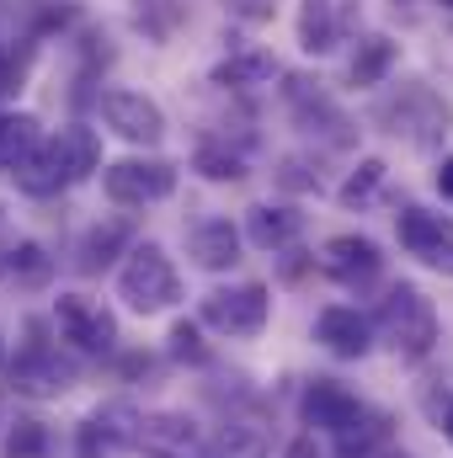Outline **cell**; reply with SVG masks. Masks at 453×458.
<instances>
[{
    "label": "cell",
    "instance_id": "9c48e42d",
    "mask_svg": "<svg viewBox=\"0 0 453 458\" xmlns=\"http://www.w3.org/2000/svg\"><path fill=\"white\" fill-rule=\"evenodd\" d=\"M11 384H16L21 394L48 400V394H64V389L75 384V362H70V357H59L54 346H32V352H21V357H16Z\"/></svg>",
    "mask_w": 453,
    "mask_h": 458
},
{
    "label": "cell",
    "instance_id": "1f68e13d",
    "mask_svg": "<svg viewBox=\"0 0 453 458\" xmlns=\"http://www.w3.org/2000/svg\"><path fill=\"white\" fill-rule=\"evenodd\" d=\"M283 458H321L315 454V437H299V443H288V454Z\"/></svg>",
    "mask_w": 453,
    "mask_h": 458
},
{
    "label": "cell",
    "instance_id": "52a82bcc",
    "mask_svg": "<svg viewBox=\"0 0 453 458\" xmlns=\"http://www.w3.org/2000/svg\"><path fill=\"white\" fill-rule=\"evenodd\" d=\"M400 245L416 256V261H427V267H438V272H453V225L443 214H427V208H406L400 219Z\"/></svg>",
    "mask_w": 453,
    "mask_h": 458
},
{
    "label": "cell",
    "instance_id": "d6986e66",
    "mask_svg": "<svg viewBox=\"0 0 453 458\" xmlns=\"http://www.w3.org/2000/svg\"><path fill=\"white\" fill-rule=\"evenodd\" d=\"M11 176H16V187H21L27 198H54V192H64V187H70V176L59 171V160L48 155V144H43L38 155H27Z\"/></svg>",
    "mask_w": 453,
    "mask_h": 458
},
{
    "label": "cell",
    "instance_id": "f1b7e54d",
    "mask_svg": "<svg viewBox=\"0 0 453 458\" xmlns=\"http://www.w3.org/2000/svg\"><path fill=\"white\" fill-rule=\"evenodd\" d=\"M171 352H176V357H192V362H203V357H209V352L198 346V326H187V320L171 331Z\"/></svg>",
    "mask_w": 453,
    "mask_h": 458
},
{
    "label": "cell",
    "instance_id": "4316f807",
    "mask_svg": "<svg viewBox=\"0 0 453 458\" xmlns=\"http://www.w3.org/2000/svg\"><path fill=\"white\" fill-rule=\"evenodd\" d=\"M192 165H198L209 182H240V176H245V160L229 155V149H214V144H203V149L192 155Z\"/></svg>",
    "mask_w": 453,
    "mask_h": 458
},
{
    "label": "cell",
    "instance_id": "5bb4252c",
    "mask_svg": "<svg viewBox=\"0 0 453 458\" xmlns=\"http://www.w3.org/2000/svg\"><path fill=\"white\" fill-rule=\"evenodd\" d=\"M48 155L59 160V171H64V176H70V187H75V182H86V176L102 165V139H97L91 128L70 123V128H59V133L48 139Z\"/></svg>",
    "mask_w": 453,
    "mask_h": 458
},
{
    "label": "cell",
    "instance_id": "cb8c5ba5",
    "mask_svg": "<svg viewBox=\"0 0 453 458\" xmlns=\"http://www.w3.org/2000/svg\"><path fill=\"white\" fill-rule=\"evenodd\" d=\"M389 437V421L384 416H363L357 427H346L337 443H341V458H373V448Z\"/></svg>",
    "mask_w": 453,
    "mask_h": 458
},
{
    "label": "cell",
    "instance_id": "d6a6232c",
    "mask_svg": "<svg viewBox=\"0 0 453 458\" xmlns=\"http://www.w3.org/2000/svg\"><path fill=\"white\" fill-rule=\"evenodd\" d=\"M443 437H449V443H453V405H449V411H443Z\"/></svg>",
    "mask_w": 453,
    "mask_h": 458
},
{
    "label": "cell",
    "instance_id": "8992f818",
    "mask_svg": "<svg viewBox=\"0 0 453 458\" xmlns=\"http://www.w3.org/2000/svg\"><path fill=\"white\" fill-rule=\"evenodd\" d=\"M299 416H304V427L341 437V432H346V427H357L368 411H363V400H357L346 384H337V378H315V384H304Z\"/></svg>",
    "mask_w": 453,
    "mask_h": 458
},
{
    "label": "cell",
    "instance_id": "4fadbf2b",
    "mask_svg": "<svg viewBox=\"0 0 453 458\" xmlns=\"http://www.w3.org/2000/svg\"><path fill=\"white\" fill-rule=\"evenodd\" d=\"M379 245L368 240V234H331L326 245H321V267L337 277V283H368L373 272H379Z\"/></svg>",
    "mask_w": 453,
    "mask_h": 458
},
{
    "label": "cell",
    "instance_id": "5b68a950",
    "mask_svg": "<svg viewBox=\"0 0 453 458\" xmlns=\"http://www.w3.org/2000/svg\"><path fill=\"white\" fill-rule=\"evenodd\" d=\"M54 326L59 336L81 352H113L117 346V320L102 299H86V293H59L54 299Z\"/></svg>",
    "mask_w": 453,
    "mask_h": 458
},
{
    "label": "cell",
    "instance_id": "e575fe53",
    "mask_svg": "<svg viewBox=\"0 0 453 458\" xmlns=\"http://www.w3.org/2000/svg\"><path fill=\"white\" fill-rule=\"evenodd\" d=\"M438 5H449V11H453V0H438Z\"/></svg>",
    "mask_w": 453,
    "mask_h": 458
},
{
    "label": "cell",
    "instance_id": "ba28073f",
    "mask_svg": "<svg viewBox=\"0 0 453 458\" xmlns=\"http://www.w3.org/2000/svg\"><path fill=\"white\" fill-rule=\"evenodd\" d=\"M102 117H107V128L123 133L128 144H155V139L166 133L160 102H150L144 91H107V97H102Z\"/></svg>",
    "mask_w": 453,
    "mask_h": 458
},
{
    "label": "cell",
    "instance_id": "7c38bea8",
    "mask_svg": "<svg viewBox=\"0 0 453 458\" xmlns=\"http://www.w3.org/2000/svg\"><path fill=\"white\" fill-rule=\"evenodd\" d=\"M315 342L326 346L331 357H368V352H373V326H368L357 310L331 304V310L315 315Z\"/></svg>",
    "mask_w": 453,
    "mask_h": 458
},
{
    "label": "cell",
    "instance_id": "7a4b0ae2",
    "mask_svg": "<svg viewBox=\"0 0 453 458\" xmlns=\"http://www.w3.org/2000/svg\"><path fill=\"white\" fill-rule=\"evenodd\" d=\"M117 293L128 299V310H139V315H160V310H171L176 299H182V283H176V267H171V256L160 250V245H133L128 250V261H123V272H117Z\"/></svg>",
    "mask_w": 453,
    "mask_h": 458
},
{
    "label": "cell",
    "instance_id": "603a6c76",
    "mask_svg": "<svg viewBox=\"0 0 453 458\" xmlns=\"http://www.w3.org/2000/svg\"><path fill=\"white\" fill-rule=\"evenodd\" d=\"M389 64H395V43L389 38H368L357 48V59H352V86H379L389 75Z\"/></svg>",
    "mask_w": 453,
    "mask_h": 458
},
{
    "label": "cell",
    "instance_id": "44dd1931",
    "mask_svg": "<svg viewBox=\"0 0 453 458\" xmlns=\"http://www.w3.org/2000/svg\"><path fill=\"white\" fill-rule=\"evenodd\" d=\"M299 43H304V54H331L337 48V5L331 0H304L299 5Z\"/></svg>",
    "mask_w": 453,
    "mask_h": 458
},
{
    "label": "cell",
    "instance_id": "4dcf8cb0",
    "mask_svg": "<svg viewBox=\"0 0 453 458\" xmlns=\"http://www.w3.org/2000/svg\"><path fill=\"white\" fill-rule=\"evenodd\" d=\"M438 192H443V198L453 203V155L443 160V165H438Z\"/></svg>",
    "mask_w": 453,
    "mask_h": 458
},
{
    "label": "cell",
    "instance_id": "836d02e7",
    "mask_svg": "<svg viewBox=\"0 0 453 458\" xmlns=\"http://www.w3.org/2000/svg\"><path fill=\"white\" fill-rule=\"evenodd\" d=\"M0 81H5V59H0Z\"/></svg>",
    "mask_w": 453,
    "mask_h": 458
},
{
    "label": "cell",
    "instance_id": "277c9868",
    "mask_svg": "<svg viewBox=\"0 0 453 458\" xmlns=\"http://www.w3.org/2000/svg\"><path fill=\"white\" fill-rule=\"evenodd\" d=\"M102 187H107V198L117 208H150V203H166L176 192V165H166V160H117V165H107Z\"/></svg>",
    "mask_w": 453,
    "mask_h": 458
},
{
    "label": "cell",
    "instance_id": "6da1fadb",
    "mask_svg": "<svg viewBox=\"0 0 453 458\" xmlns=\"http://www.w3.org/2000/svg\"><path fill=\"white\" fill-rule=\"evenodd\" d=\"M379 336L395 346L406 362H422L432 346H438V310L422 288L411 283H395L379 304Z\"/></svg>",
    "mask_w": 453,
    "mask_h": 458
},
{
    "label": "cell",
    "instance_id": "3957f363",
    "mask_svg": "<svg viewBox=\"0 0 453 458\" xmlns=\"http://www.w3.org/2000/svg\"><path fill=\"white\" fill-rule=\"evenodd\" d=\"M272 315V293L261 283H240V288H214L203 299V326H214L219 336H256Z\"/></svg>",
    "mask_w": 453,
    "mask_h": 458
},
{
    "label": "cell",
    "instance_id": "e0dca14e",
    "mask_svg": "<svg viewBox=\"0 0 453 458\" xmlns=\"http://www.w3.org/2000/svg\"><path fill=\"white\" fill-rule=\"evenodd\" d=\"M192 256L203 272H229L240 261V229L229 219H209V225L192 229Z\"/></svg>",
    "mask_w": 453,
    "mask_h": 458
},
{
    "label": "cell",
    "instance_id": "d4e9b609",
    "mask_svg": "<svg viewBox=\"0 0 453 458\" xmlns=\"http://www.w3.org/2000/svg\"><path fill=\"white\" fill-rule=\"evenodd\" d=\"M379 187H384V160H363V165H357V171L341 182L337 198H341V208H363V203H368Z\"/></svg>",
    "mask_w": 453,
    "mask_h": 458
},
{
    "label": "cell",
    "instance_id": "30bf717a",
    "mask_svg": "<svg viewBox=\"0 0 453 458\" xmlns=\"http://www.w3.org/2000/svg\"><path fill=\"white\" fill-rule=\"evenodd\" d=\"M139 454L144 458H209V443L198 437V427L187 416H144L139 427Z\"/></svg>",
    "mask_w": 453,
    "mask_h": 458
},
{
    "label": "cell",
    "instance_id": "ac0fdd59",
    "mask_svg": "<svg viewBox=\"0 0 453 458\" xmlns=\"http://www.w3.org/2000/svg\"><path fill=\"white\" fill-rule=\"evenodd\" d=\"M272 75H278L272 54H229L225 64H214V86H235V91L272 86Z\"/></svg>",
    "mask_w": 453,
    "mask_h": 458
},
{
    "label": "cell",
    "instance_id": "484cf974",
    "mask_svg": "<svg viewBox=\"0 0 453 458\" xmlns=\"http://www.w3.org/2000/svg\"><path fill=\"white\" fill-rule=\"evenodd\" d=\"M128 240V225L123 219H113V225H97L91 234H86V261L81 267H107L113 261V250Z\"/></svg>",
    "mask_w": 453,
    "mask_h": 458
},
{
    "label": "cell",
    "instance_id": "9a60e30c",
    "mask_svg": "<svg viewBox=\"0 0 453 458\" xmlns=\"http://www.w3.org/2000/svg\"><path fill=\"white\" fill-rule=\"evenodd\" d=\"M245 234H251L256 250H288V245L304 234V214H294V208H283V203H256V208L245 214Z\"/></svg>",
    "mask_w": 453,
    "mask_h": 458
},
{
    "label": "cell",
    "instance_id": "ffe728a7",
    "mask_svg": "<svg viewBox=\"0 0 453 458\" xmlns=\"http://www.w3.org/2000/svg\"><path fill=\"white\" fill-rule=\"evenodd\" d=\"M43 139H38V117L27 113H11L0 117V171H16L27 155H38Z\"/></svg>",
    "mask_w": 453,
    "mask_h": 458
},
{
    "label": "cell",
    "instance_id": "2e32d148",
    "mask_svg": "<svg viewBox=\"0 0 453 458\" xmlns=\"http://www.w3.org/2000/svg\"><path fill=\"white\" fill-rule=\"evenodd\" d=\"M54 277V256L38 240H16L11 250H0V283L5 288H43Z\"/></svg>",
    "mask_w": 453,
    "mask_h": 458
},
{
    "label": "cell",
    "instance_id": "7402d4cb",
    "mask_svg": "<svg viewBox=\"0 0 453 458\" xmlns=\"http://www.w3.org/2000/svg\"><path fill=\"white\" fill-rule=\"evenodd\" d=\"M209 458H267V427L261 421H229L209 443Z\"/></svg>",
    "mask_w": 453,
    "mask_h": 458
},
{
    "label": "cell",
    "instance_id": "83f0119b",
    "mask_svg": "<svg viewBox=\"0 0 453 458\" xmlns=\"http://www.w3.org/2000/svg\"><path fill=\"white\" fill-rule=\"evenodd\" d=\"M48 454V427L43 421H16L11 443H5V458H43Z\"/></svg>",
    "mask_w": 453,
    "mask_h": 458
},
{
    "label": "cell",
    "instance_id": "8fae6325",
    "mask_svg": "<svg viewBox=\"0 0 453 458\" xmlns=\"http://www.w3.org/2000/svg\"><path fill=\"white\" fill-rule=\"evenodd\" d=\"M139 427L144 416L133 405H107L81 427V454L86 458H113L117 448H139Z\"/></svg>",
    "mask_w": 453,
    "mask_h": 458
},
{
    "label": "cell",
    "instance_id": "f546056e",
    "mask_svg": "<svg viewBox=\"0 0 453 458\" xmlns=\"http://www.w3.org/2000/svg\"><path fill=\"white\" fill-rule=\"evenodd\" d=\"M235 16H245V21H267L272 11H278V0H225Z\"/></svg>",
    "mask_w": 453,
    "mask_h": 458
}]
</instances>
